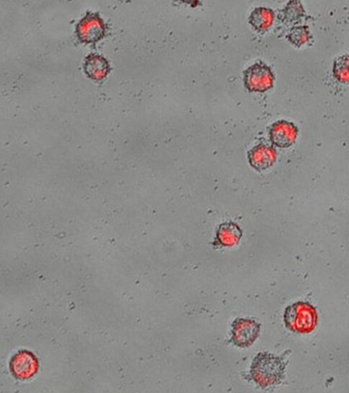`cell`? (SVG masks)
<instances>
[{"label": "cell", "mask_w": 349, "mask_h": 393, "mask_svg": "<svg viewBox=\"0 0 349 393\" xmlns=\"http://www.w3.org/2000/svg\"><path fill=\"white\" fill-rule=\"evenodd\" d=\"M284 359L268 352H260L253 359L250 371L251 380L261 388L278 385L284 379Z\"/></svg>", "instance_id": "cell-1"}, {"label": "cell", "mask_w": 349, "mask_h": 393, "mask_svg": "<svg viewBox=\"0 0 349 393\" xmlns=\"http://www.w3.org/2000/svg\"><path fill=\"white\" fill-rule=\"evenodd\" d=\"M317 321L316 309L306 302H298L288 306L284 314L286 328L294 333L308 334L315 330Z\"/></svg>", "instance_id": "cell-2"}, {"label": "cell", "mask_w": 349, "mask_h": 393, "mask_svg": "<svg viewBox=\"0 0 349 393\" xmlns=\"http://www.w3.org/2000/svg\"><path fill=\"white\" fill-rule=\"evenodd\" d=\"M275 76L272 68L259 62L244 72V84L250 92L264 93L273 88Z\"/></svg>", "instance_id": "cell-3"}, {"label": "cell", "mask_w": 349, "mask_h": 393, "mask_svg": "<svg viewBox=\"0 0 349 393\" xmlns=\"http://www.w3.org/2000/svg\"><path fill=\"white\" fill-rule=\"evenodd\" d=\"M107 25L99 13L87 12L76 26L78 39L86 44H95L105 36Z\"/></svg>", "instance_id": "cell-4"}, {"label": "cell", "mask_w": 349, "mask_h": 393, "mask_svg": "<svg viewBox=\"0 0 349 393\" xmlns=\"http://www.w3.org/2000/svg\"><path fill=\"white\" fill-rule=\"evenodd\" d=\"M261 324L253 318H237L232 324L231 342L237 347L249 348L258 338Z\"/></svg>", "instance_id": "cell-5"}, {"label": "cell", "mask_w": 349, "mask_h": 393, "mask_svg": "<svg viewBox=\"0 0 349 393\" xmlns=\"http://www.w3.org/2000/svg\"><path fill=\"white\" fill-rule=\"evenodd\" d=\"M298 136V128L293 122L279 120L270 129V138L273 145L288 148L294 145Z\"/></svg>", "instance_id": "cell-6"}, {"label": "cell", "mask_w": 349, "mask_h": 393, "mask_svg": "<svg viewBox=\"0 0 349 393\" xmlns=\"http://www.w3.org/2000/svg\"><path fill=\"white\" fill-rule=\"evenodd\" d=\"M249 160L251 165L255 169L265 170L275 163L277 152L272 146L261 144L249 152Z\"/></svg>", "instance_id": "cell-7"}, {"label": "cell", "mask_w": 349, "mask_h": 393, "mask_svg": "<svg viewBox=\"0 0 349 393\" xmlns=\"http://www.w3.org/2000/svg\"><path fill=\"white\" fill-rule=\"evenodd\" d=\"M38 368V361L33 354L28 352L18 353L11 362L13 374L18 378H29L33 376Z\"/></svg>", "instance_id": "cell-8"}, {"label": "cell", "mask_w": 349, "mask_h": 393, "mask_svg": "<svg viewBox=\"0 0 349 393\" xmlns=\"http://www.w3.org/2000/svg\"><path fill=\"white\" fill-rule=\"evenodd\" d=\"M84 67L86 75L97 81L103 79L112 70L109 61L96 53H91L86 58Z\"/></svg>", "instance_id": "cell-9"}, {"label": "cell", "mask_w": 349, "mask_h": 393, "mask_svg": "<svg viewBox=\"0 0 349 393\" xmlns=\"http://www.w3.org/2000/svg\"><path fill=\"white\" fill-rule=\"evenodd\" d=\"M275 18L274 11L268 8H256L251 14L249 22L258 32H264L272 25Z\"/></svg>", "instance_id": "cell-10"}, {"label": "cell", "mask_w": 349, "mask_h": 393, "mask_svg": "<svg viewBox=\"0 0 349 393\" xmlns=\"http://www.w3.org/2000/svg\"><path fill=\"white\" fill-rule=\"evenodd\" d=\"M242 237V231L235 224L221 225L217 233V242L223 247H230L238 243Z\"/></svg>", "instance_id": "cell-11"}, {"label": "cell", "mask_w": 349, "mask_h": 393, "mask_svg": "<svg viewBox=\"0 0 349 393\" xmlns=\"http://www.w3.org/2000/svg\"><path fill=\"white\" fill-rule=\"evenodd\" d=\"M333 74L341 84H349V55H344L335 59Z\"/></svg>", "instance_id": "cell-12"}, {"label": "cell", "mask_w": 349, "mask_h": 393, "mask_svg": "<svg viewBox=\"0 0 349 393\" xmlns=\"http://www.w3.org/2000/svg\"><path fill=\"white\" fill-rule=\"evenodd\" d=\"M287 38L292 44L298 47L307 43L310 39L308 26L300 25L294 27L289 32Z\"/></svg>", "instance_id": "cell-13"}, {"label": "cell", "mask_w": 349, "mask_h": 393, "mask_svg": "<svg viewBox=\"0 0 349 393\" xmlns=\"http://www.w3.org/2000/svg\"><path fill=\"white\" fill-rule=\"evenodd\" d=\"M285 18L289 21H296L305 13L304 8L300 2H289L285 8Z\"/></svg>", "instance_id": "cell-14"}]
</instances>
